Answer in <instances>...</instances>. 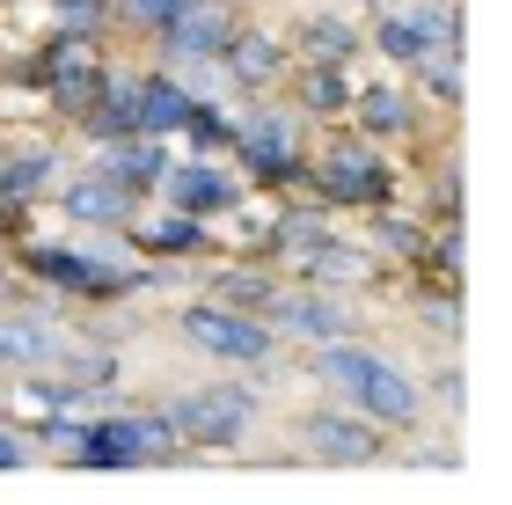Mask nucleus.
<instances>
[{
	"instance_id": "7",
	"label": "nucleus",
	"mask_w": 512,
	"mask_h": 505,
	"mask_svg": "<svg viewBox=\"0 0 512 505\" xmlns=\"http://www.w3.org/2000/svg\"><path fill=\"white\" fill-rule=\"evenodd\" d=\"M308 432H315L322 462H374V454H381V440H374V425H366V418H337V410H330V418H315Z\"/></svg>"
},
{
	"instance_id": "22",
	"label": "nucleus",
	"mask_w": 512,
	"mask_h": 505,
	"mask_svg": "<svg viewBox=\"0 0 512 505\" xmlns=\"http://www.w3.org/2000/svg\"><path fill=\"white\" fill-rule=\"evenodd\" d=\"M359 118L374 125V132H395V125H403V96H395V88H366V96H359Z\"/></svg>"
},
{
	"instance_id": "18",
	"label": "nucleus",
	"mask_w": 512,
	"mask_h": 505,
	"mask_svg": "<svg viewBox=\"0 0 512 505\" xmlns=\"http://www.w3.org/2000/svg\"><path fill=\"white\" fill-rule=\"evenodd\" d=\"M96 118H103V132H110V140H132V132H139V81H110Z\"/></svg>"
},
{
	"instance_id": "26",
	"label": "nucleus",
	"mask_w": 512,
	"mask_h": 505,
	"mask_svg": "<svg viewBox=\"0 0 512 505\" xmlns=\"http://www.w3.org/2000/svg\"><path fill=\"white\" fill-rule=\"evenodd\" d=\"M15 462H22V447L8 440V432H0V469H15Z\"/></svg>"
},
{
	"instance_id": "4",
	"label": "nucleus",
	"mask_w": 512,
	"mask_h": 505,
	"mask_svg": "<svg viewBox=\"0 0 512 505\" xmlns=\"http://www.w3.org/2000/svg\"><path fill=\"white\" fill-rule=\"evenodd\" d=\"M183 337L205 344V352H220V359H242V366L271 359V330L249 323V315H235V308H191L183 315Z\"/></svg>"
},
{
	"instance_id": "11",
	"label": "nucleus",
	"mask_w": 512,
	"mask_h": 505,
	"mask_svg": "<svg viewBox=\"0 0 512 505\" xmlns=\"http://www.w3.org/2000/svg\"><path fill=\"white\" fill-rule=\"evenodd\" d=\"M242 154H249L264 176H286V169H293V132L278 125V118H249V125H242Z\"/></svg>"
},
{
	"instance_id": "16",
	"label": "nucleus",
	"mask_w": 512,
	"mask_h": 505,
	"mask_svg": "<svg viewBox=\"0 0 512 505\" xmlns=\"http://www.w3.org/2000/svg\"><path fill=\"white\" fill-rule=\"evenodd\" d=\"M52 352H59V337L44 323H0V366H37Z\"/></svg>"
},
{
	"instance_id": "9",
	"label": "nucleus",
	"mask_w": 512,
	"mask_h": 505,
	"mask_svg": "<svg viewBox=\"0 0 512 505\" xmlns=\"http://www.w3.org/2000/svg\"><path fill=\"white\" fill-rule=\"evenodd\" d=\"M88 81H96V44H88V30L74 22V30L52 44V88L59 96H81Z\"/></svg>"
},
{
	"instance_id": "5",
	"label": "nucleus",
	"mask_w": 512,
	"mask_h": 505,
	"mask_svg": "<svg viewBox=\"0 0 512 505\" xmlns=\"http://www.w3.org/2000/svg\"><path fill=\"white\" fill-rule=\"evenodd\" d=\"M374 44L388 59H403V66H417L425 52H439V44H454V15L447 8H417V15H388L381 30H374Z\"/></svg>"
},
{
	"instance_id": "3",
	"label": "nucleus",
	"mask_w": 512,
	"mask_h": 505,
	"mask_svg": "<svg viewBox=\"0 0 512 505\" xmlns=\"http://www.w3.org/2000/svg\"><path fill=\"white\" fill-rule=\"evenodd\" d=\"M161 425L220 447V440H235V432L249 425V396L242 388H198V396H176L169 410H161Z\"/></svg>"
},
{
	"instance_id": "21",
	"label": "nucleus",
	"mask_w": 512,
	"mask_h": 505,
	"mask_svg": "<svg viewBox=\"0 0 512 505\" xmlns=\"http://www.w3.org/2000/svg\"><path fill=\"white\" fill-rule=\"evenodd\" d=\"M417 66H425L432 96H461V59H454V44H439V52H425Z\"/></svg>"
},
{
	"instance_id": "19",
	"label": "nucleus",
	"mask_w": 512,
	"mask_h": 505,
	"mask_svg": "<svg viewBox=\"0 0 512 505\" xmlns=\"http://www.w3.org/2000/svg\"><path fill=\"white\" fill-rule=\"evenodd\" d=\"M110 176H118L125 191H132V183H154L161 176V147L154 140H125L118 154H110Z\"/></svg>"
},
{
	"instance_id": "1",
	"label": "nucleus",
	"mask_w": 512,
	"mask_h": 505,
	"mask_svg": "<svg viewBox=\"0 0 512 505\" xmlns=\"http://www.w3.org/2000/svg\"><path fill=\"white\" fill-rule=\"evenodd\" d=\"M330 388H344L366 418H388V425H403V418H417V381L410 374H395V366L381 359V352H366V344H344V337H330V352H322V366H315Z\"/></svg>"
},
{
	"instance_id": "6",
	"label": "nucleus",
	"mask_w": 512,
	"mask_h": 505,
	"mask_svg": "<svg viewBox=\"0 0 512 505\" xmlns=\"http://www.w3.org/2000/svg\"><path fill=\"white\" fill-rule=\"evenodd\" d=\"M161 37H169V52H176V59H220L227 44H235V15L198 8V0H191V8H183Z\"/></svg>"
},
{
	"instance_id": "10",
	"label": "nucleus",
	"mask_w": 512,
	"mask_h": 505,
	"mask_svg": "<svg viewBox=\"0 0 512 505\" xmlns=\"http://www.w3.org/2000/svg\"><path fill=\"white\" fill-rule=\"evenodd\" d=\"M169 198L183 213H220V205H235V183L220 169H169Z\"/></svg>"
},
{
	"instance_id": "15",
	"label": "nucleus",
	"mask_w": 512,
	"mask_h": 505,
	"mask_svg": "<svg viewBox=\"0 0 512 505\" xmlns=\"http://www.w3.org/2000/svg\"><path fill=\"white\" fill-rule=\"evenodd\" d=\"M220 59H227V74H235L242 88H264V81L278 74V44H271V37H242V30H235V44H227Z\"/></svg>"
},
{
	"instance_id": "8",
	"label": "nucleus",
	"mask_w": 512,
	"mask_h": 505,
	"mask_svg": "<svg viewBox=\"0 0 512 505\" xmlns=\"http://www.w3.org/2000/svg\"><path fill=\"white\" fill-rule=\"evenodd\" d=\"M322 176H330L337 198H381V191H388V176H381V162H374L366 147H330Z\"/></svg>"
},
{
	"instance_id": "27",
	"label": "nucleus",
	"mask_w": 512,
	"mask_h": 505,
	"mask_svg": "<svg viewBox=\"0 0 512 505\" xmlns=\"http://www.w3.org/2000/svg\"><path fill=\"white\" fill-rule=\"evenodd\" d=\"M59 8H66V15H88V8H96V0H59Z\"/></svg>"
},
{
	"instance_id": "13",
	"label": "nucleus",
	"mask_w": 512,
	"mask_h": 505,
	"mask_svg": "<svg viewBox=\"0 0 512 505\" xmlns=\"http://www.w3.org/2000/svg\"><path fill=\"white\" fill-rule=\"evenodd\" d=\"M191 118V96L176 81H139V132H176Z\"/></svg>"
},
{
	"instance_id": "17",
	"label": "nucleus",
	"mask_w": 512,
	"mask_h": 505,
	"mask_svg": "<svg viewBox=\"0 0 512 505\" xmlns=\"http://www.w3.org/2000/svg\"><path fill=\"white\" fill-rule=\"evenodd\" d=\"M37 271H44V279H66V286H81V293H103V286H118V271H96V264H81L74 249H37Z\"/></svg>"
},
{
	"instance_id": "2",
	"label": "nucleus",
	"mask_w": 512,
	"mask_h": 505,
	"mask_svg": "<svg viewBox=\"0 0 512 505\" xmlns=\"http://www.w3.org/2000/svg\"><path fill=\"white\" fill-rule=\"evenodd\" d=\"M81 462H110V469H132V462H161L169 454V425L161 418H103L88 425V440H74Z\"/></svg>"
},
{
	"instance_id": "28",
	"label": "nucleus",
	"mask_w": 512,
	"mask_h": 505,
	"mask_svg": "<svg viewBox=\"0 0 512 505\" xmlns=\"http://www.w3.org/2000/svg\"><path fill=\"white\" fill-rule=\"evenodd\" d=\"M0 220H8V205H0Z\"/></svg>"
},
{
	"instance_id": "12",
	"label": "nucleus",
	"mask_w": 512,
	"mask_h": 505,
	"mask_svg": "<svg viewBox=\"0 0 512 505\" xmlns=\"http://www.w3.org/2000/svg\"><path fill=\"white\" fill-rule=\"evenodd\" d=\"M278 323H286L293 337H322V344H330V337H344V308L322 301V293H293V301L278 308Z\"/></svg>"
},
{
	"instance_id": "24",
	"label": "nucleus",
	"mask_w": 512,
	"mask_h": 505,
	"mask_svg": "<svg viewBox=\"0 0 512 505\" xmlns=\"http://www.w3.org/2000/svg\"><path fill=\"white\" fill-rule=\"evenodd\" d=\"M308 103H315V110H337V103H344V74H337V59H322L315 74H308Z\"/></svg>"
},
{
	"instance_id": "23",
	"label": "nucleus",
	"mask_w": 512,
	"mask_h": 505,
	"mask_svg": "<svg viewBox=\"0 0 512 505\" xmlns=\"http://www.w3.org/2000/svg\"><path fill=\"white\" fill-rule=\"evenodd\" d=\"M118 8H125V22H139V30H169L191 0H118Z\"/></svg>"
},
{
	"instance_id": "14",
	"label": "nucleus",
	"mask_w": 512,
	"mask_h": 505,
	"mask_svg": "<svg viewBox=\"0 0 512 505\" xmlns=\"http://www.w3.org/2000/svg\"><path fill=\"white\" fill-rule=\"evenodd\" d=\"M66 213L74 220H125V183L118 176H81L66 191Z\"/></svg>"
},
{
	"instance_id": "20",
	"label": "nucleus",
	"mask_w": 512,
	"mask_h": 505,
	"mask_svg": "<svg viewBox=\"0 0 512 505\" xmlns=\"http://www.w3.org/2000/svg\"><path fill=\"white\" fill-rule=\"evenodd\" d=\"M352 44H359V30L344 15H308V52L315 59H352Z\"/></svg>"
},
{
	"instance_id": "25",
	"label": "nucleus",
	"mask_w": 512,
	"mask_h": 505,
	"mask_svg": "<svg viewBox=\"0 0 512 505\" xmlns=\"http://www.w3.org/2000/svg\"><path fill=\"white\" fill-rule=\"evenodd\" d=\"M154 242H161V249H191V242H198V227H191V220H161V235H154Z\"/></svg>"
}]
</instances>
